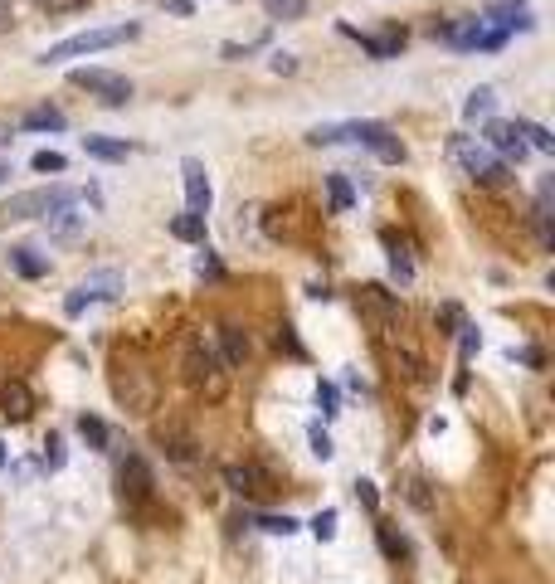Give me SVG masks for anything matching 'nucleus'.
Instances as JSON below:
<instances>
[{"instance_id": "nucleus-41", "label": "nucleus", "mask_w": 555, "mask_h": 584, "mask_svg": "<svg viewBox=\"0 0 555 584\" xmlns=\"http://www.w3.org/2000/svg\"><path fill=\"white\" fill-rule=\"evenodd\" d=\"M278 346H288V351H293V356H302V346H297V341H293V331H288V327L278 331Z\"/></svg>"}, {"instance_id": "nucleus-4", "label": "nucleus", "mask_w": 555, "mask_h": 584, "mask_svg": "<svg viewBox=\"0 0 555 584\" xmlns=\"http://www.w3.org/2000/svg\"><path fill=\"white\" fill-rule=\"evenodd\" d=\"M336 142H361L370 156H375V161H385V166H400V161H405V146H400V137H395L385 122H370V117L336 127Z\"/></svg>"}, {"instance_id": "nucleus-25", "label": "nucleus", "mask_w": 555, "mask_h": 584, "mask_svg": "<svg viewBox=\"0 0 555 584\" xmlns=\"http://www.w3.org/2000/svg\"><path fill=\"white\" fill-rule=\"evenodd\" d=\"M263 10H268V20H302L307 0H263Z\"/></svg>"}, {"instance_id": "nucleus-18", "label": "nucleus", "mask_w": 555, "mask_h": 584, "mask_svg": "<svg viewBox=\"0 0 555 584\" xmlns=\"http://www.w3.org/2000/svg\"><path fill=\"white\" fill-rule=\"evenodd\" d=\"M10 268H15L20 278H44V273H49V258H39V249L20 244V249H10Z\"/></svg>"}, {"instance_id": "nucleus-9", "label": "nucleus", "mask_w": 555, "mask_h": 584, "mask_svg": "<svg viewBox=\"0 0 555 584\" xmlns=\"http://www.w3.org/2000/svg\"><path fill=\"white\" fill-rule=\"evenodd\" d=\"M151 492H156V477H151L147 458L142 453H127V463H122V502L127 507H142V502H151Z\"/></svg>"}, {"instance_id": "nucleus-15", "label": "nucleus", "mask_w": 555, "mask_h": 584, "mask_svg": "<svg viewBox=\"0 0 555 584\" xmlns=\"http://www.w3.org/2000/svg\"><path fill=\"white\" fill-rule=\"evenodd\" d=\"M224 482H229L239 497H263V492L273 487V482H268V473H263V468H254V463H229V468H224Z\"/></svg>"}, {"instance_id": "nucleus-22", "label": "nucleus", "mask_w": 555, "mask_h": 584, "mask_svg": "<svg viewBox=\"0 0 555 584\" xmlns=\"http://www.w3.org/2000/svg\"><path fill=\"white\" fill-rule=\"evenodd\" d=\"M83 151L98 156V161H127V146L112 142V137H83Z\"/></svg>"}, {"instance_id": "nucleus-32", "label": "nucleus", "mask_w": 555, "mask_h": 584, "mask_svg": "<svg viewBox=\"0 0 555 584\" xmlns=\"http://www.w3.org/2000/svg\"><path fill=\"white\" fill-rule=\"evenodd\" d=\"M35 5L44 10V15H74V10H83L88 0H35Z\"/></svg>"}, {"instance_id": "nucleus-30", "label": "nucleus", "mask_w": 555, "mask_h": 584, "mask_svg": "<svg viewBox=\"0 0 555 584\" xmlns=\"http://www.w3.org/2000/svg\"><path fill=\"white\" fill-rule=\"evenodd\" d=\"M424 487H429L424 477H409V482H405V497L414 502V507H424V511H429V507H434V492H424Z\"/></svg>"}, {"instance_id": "nucleus-5", "label": "nucleus", "mask_w": 555, "mask_h": 584, "mask_svg": "<svg viewBox=\"0 0 555 584\" xmlns=\"http://www.w3.org/2000/svg\"><path fill=\"white\" fill-rule=\"evenodd\" d=\"M112 390H117V400L127 414H151L156 409V395H161V385H156V375L151 370H117L112 375Z\"/></svg>"}, {"instance_id": "nucleus-17", "label": "nucleus", "mask_w": 555, "mask_h": 584, "mask_svg": "<svg viewBox=\"0 0 555 584\" xmlns=\"http://www.w3.org/2000/svg\"><path fill=\"white\" fill-rule=\"evenodd\" d=\"M220 365L224 370H244V361H249V336L239 327H220Z\"/></svg>"}, {"instance_id": "nucleus-8", "label": "nucleus", "mask_w": 555, "mask_h": 584, "mask_svg": "<svg viewBox=\"0 0 555 584\" xmlns=\"http://www.w3.org/2000/svg\"><path fill=\"white\" fill-rule=\"evenodd\" d=\"M117 292H122V278H117V273H93V278H83V283L69 292V302H64V307H69V317H78L83 307H93V302H112Z\"/></svg>"}, {"instance_id": "nucleus-16", "label": "nucleus", "mask_w": 555, "mask_h": 584, "mask_svg": "<svg viewBox=\"0 0 555 584\" xmlns=\"http://www.w3.org/2000/svg\"><path fill=\"white\" fill-rule=\"evenodd\" d=\"M156 438H161V448H166L171 463H195V448H200V443H195V434H190L185 424H161Z\"/></svg>"}, {"instance_id": "nucleus-27", "label": "nucleus", "mask_w": 555, "mask_h": 584, "mask_svg": "<svg viewBox=\"0 0 555 584\" xmlns=\"http://www.w3.org/2000/svg\"><path fill=\"white\" fill-rule=\"evenodd\" d=\"M171 234H176V239H200V234H205V215H190V210H185L181 219H171Z\"/></svg>"}, {"instance_id": "nucleus-36", "label": "nucleus", "mask_w": 555, "mask_h": 584, "mask_svg": "<svg viewBox=\"0 0 555 584\" xmlns=\"http://www.w3.org/2000/svg\"><path fill=\"white\" fill-rule=\"evenodd\" d=\"M44 448H49V453H44V468H49V473H54V468H64V443H59V438H49Z\"/></svg>"}, {"instance_id": "nucleus-11", "label": "nucleus", "mask_w": 555, "mask_h": 584, "mask_svg": "<svg viewBox=\"0 0 555 584\" xmlns=\"http://www.w3.org/2000/svg\"><path fill=\"white\" fill-rule=\"evenodd\" d=\"M0 414H5L10 424H25V419L35 414V390H30L25 380H5V385H0Z\"/></svg>"}, {"instance_id": "nucleus-20", "label": "nucleus", "mask_w": 555, "mask_h": 584, "mask_svg": "<svg viewBox=\"0 0 555 584\" xmlns=\"http://www.w3.org/2000/svg\"><path fill=\"white\" fill-rule=\"evenodd\" d=\"M25 127H30V132H64L69 117L59 108H35V112H25Z\"/></svg>"}, {"instance_id": "nucleus-12", "label": "nucleus", "mask_w": 555, "mask_h": 584, "mask_svg": "<svg viewBox=\"0 0 555 584\" xmlns=\"http://www.w3.org/2000/svg\"><path fill=\"white\" fill-rule=\"evenodd\" d=\"M181 181H185V210L190 215H205L210 210V176H205V166L195 156L181 166Z\"/></svg>"}, {"instance_id": "nucleus-3", "label": "nucleus", "mask_w": 555, "mask_h": 584, "mask_svg": "<svg viewBox=\"0 0 555 584\" xmlns=\"http://www.w3.org/2000/svg\"><path fill=\"white\" fill-rule=\"evenodd\" d=\"M142 30L137 25H108V30H83L74 39H59L44 49V64H64V59H83V54H98V49H112V44H127L137 39Z\"/></svg>"}, {"instance_id": "nucleus-39", "label": "nucleus", "mask_w": 555, "mask_h": 584, "mask_svg": "<svg viewBox=\"0 0 555 584\" xmlns=\"http://www.w3.org/2000/svg\"><path fill=\"white\" fill-rule=\"evenodd\" d=\"M293 69H297L293 54H273V73H293Z\"/></svg>"}, {"instance_id": "nucleus-23", "label": "nucleus", "mask_w": 555, "mask_h": 584, "mask_svg": "<svg viewBox=\"0 0 555 584\" xmlns=\"http://www.w3.org/2000/svg\"><path fill=\"white\" fill-rule=\"evenodd\" d=\"M78 434H83L88 448H108V424H103L98 414H83V419H78Z\"/></svg>"}, {"instance_id": "nucleus-24", "label": "nucleus", "mask_w": 555, "mask_h": 584, "mask_svg": "<svg viewBox=\"0 0 555 584\" xmlns=\"http://www.w3.org/2000/svg\"><path fill=\"white\" fill-rule=\"evenodd\" d=\"M492 103H497V93H492V88H473V93H468V103H463V117H468V122H478V117L492 112Z\"/></svg>"}, {"instance_id": "nucleus-38", "label": "nucleus", "mask_w": 555, "mask_h": 584, "mask_svg": "<svg viewBox=\"0 0 555 584\" xmlns=\"http://www.w3.org/2000/svg\"><path fill=\"white\" fill-rule=\"evenodd\" d=\"M380 546H385V555H395V560H400V541H395V536H390V526H380Z\"/></svg>"}, {"instance_id": "nucleus-35", "label": "nucleus", "mask_w": 555, "mask_h": 584, "mask_svg": "<svg viewBox=\"0 0 555 584\" xmlns=\"http://www.w3.org/2000/svg\"><path fill=\"white\" fill-rule=\"evenodd\" d=\"M356 497H361V507H366V511L380 507V492H375V482H366V477L356 482Z\"/></svg>"}, {"instance_id": "nucleus-44", "label": "nucleus", "mask_w": 555, "mask_h": 584, "mask_svg": "<svg viewBox=\"0 0 555 584\" xmlns=\"http://www.w3.org/2000/svg\"><path fill=\"white\" fill-rule=\"evenodd\" d=\"M5 176H10V171H5V166H0V181H5Z\"/></svg>"}, {"instance_id": "nucleus-2", "label": "nucleus", "mask_w": 555, "mask_h": 584, "mask_svg": "<svg viewBox=\"0 0 555 584\" xmlns=\"http://www.w3.org/2000/svg\"><path fill=\"white\" fill-rule=\"evenodd\" d=\"M448 156H453V166H463L478 185H507L512 181V166H507L502 156H492L478 137H453V142H448Z\"/></svg>"}, {"instance_id": "nucleus-21", "label": "nucleus", "mask_w": 555, "mask_h": 584, "mask_svg": "<svg viewBox=\"0 0 555 584\" xmlns=\"http://www.w3.org/2000/svg\"><path fill=\"white\" fill-rule=\"evenodd\" d=\"M327 200H332V210L336 215H346L351 205H356V190H351V181L336 171V176H327Z\"/></svg>"}, {"instance_id": "nucleus-26", "label": "nucleus", "mask_w": 555, "mask_h": 584, "mask_svg": "<svg viewBox=\"0 0 555 584\" xmlns=\"http://www.w3.org/2000/svg\"><path fill=\"white\" fill-rule=\"evenodd\" d=\"M517 132H521V142L526 146H536V151H555V137L546 132V127H536V122H517Z\"/></svg>"}, {"instance_id": "nucleus-43", "label": "nucleus", "mask_w": 555, "mask_h": 584, "mask_svg": "<svg viewBox=\"0 0 555 584\" xmlns=\"http://www.w3.org/2000/svg\"><path fill=\"white\" fill-rule=\"evenodd\" d=\"M5 15H10V0H0V20H5Z\"/></svg>"}, {"instance_id": "nucleus-28", "label": "nucleus", "mask_w": 555, "mask_h": 584, "mask_svg": "<svg viewBox=\"0 0 555 584\" xmlns=\"http://www.w3.org/2000/svg\"><path fill=\"white\" fill-rule=\"evenodd\" d=\"M30 166H35L39 176H49V171H54V176H59V171H69V161H64L59 151H35V161H30Z\"/></svg>"}, {"instance_id": "nucleus-37", "label": "nucleus", "mask_w": 555, "mask_h": 584, "mask_svg": "<svg viewBox=\"0 0 555 584\" xmlns=\"http://www.w3.org/2000/svg\"><path fill=\"white\" fill-rule=\"evenodd\" d=\"M312 453H317V458H332V438H327V429H312Z\"/></svg>"}, {"instance_id": "nucleus-29", "label": "nucleus", "mask_w": 555, "mask_h": 584, "mask_svg": "<svg viewBox=\"0 0 555 584\" xmlns=\"http://www.w3.org/2000/svg\"><path fill=\"white\" fill-rule=\"evenodd\" d=\"M259 531H268V536H293L297 521L283 511V516H259Z\"/></svg>"}, {"instance_id": "nucleus-42", "label": "nucleus", "mask_w": 555, "mask_h": 584, "mask_svg": "<svg viewBox=\"0 0 555 584\" xmlns=\"http://www.w3.org/2000/svg\"><path fill=\"white\" fill-rule=\"evenodd\" d=\"M166 10H176V15H190V0H166Z\"/></svg>"}, {"instance_id": "nucleus-6", "label": "nucleus", "mask_w": 555, "mask_h": 584, "mask_svg": "<svg viewBox=\"0 0 555 584\" xmlns=\"http://www.w3.org/2000/svg\"><path fill=\"white\" fill-rule=\"evenodd\" d=\"M69 83L83 88V93H93V98H103L108 108H122V103L132 98V83H127L122 73H112V69H74L69 73Z\"/></svg>"}, {"instance_id": "nucleus-10", "label": "nucleus", "mask_w": 555, "mask_h": 584, "mask_svg": "<svg viewBox=\"0 0 555 584\" xmlns=\"http://www.w3.org/2000/svg\"><path fill=\"white\" fill-rule=\"evenodd\" d=\"M487 25L507 35V30H531V25H536V15H531V5H526V0H492Z\"/></svg>"}, {"instance_id": "nucleus-40", "label": "nucleus", "mask_w": 555, "mask_h": 584, "mask_svg": "<svg viewBox=\"0 0 555 584\" xmlns=\"http://www.w3.org/2000/svg\"><path fill=\"white\" fill-rule=\"evenodd\" d=\"M478 346H482V341H478V331H473V327H463V356H473Z\"/></svg>"}, {"instance_id": "nucleus-7", "label": "nucleus", "mask_w": 555, "mask_h": 584, "mask_svg": "<svg viewBox=\"0 0 555 584\" xmlns=\"http://www.w3.org/2000/svg\"><path fill=\"white\" fill-rule=\"evenodd\" d=\"M74 190H20V195H10L5 205H0V219H10V224H20V219H44L54 205H64Z\"/></svg>"}, {"instance_id": "nucleus-19", "label": "nucleus", "mask_w": 555, "mask_h": 584, "mask_svg": "<svg viewBox=\"0 0 555 584\" xmlns=\"http://www.w3.org/2000/svg\"><path fill=\"white\" fill-rule=\"evenodd\" d=\"M361 302H366V312H375L380 322H400V297H390L385 288H366Z\"/></svg>"}, {"instance_id": "nucleus-31", "label": "nucleus", "mask_w": 555, "mask_h": 584, "mask_svg": "<svg viewBox=\"0 0 555 584\" xmlns=\"http://www.w3.org/2000/svg\"><path fill=\"white\" fill-rule=\"evenodd\" d=\"M312 536H317V541H332V536H336V511L332 507L312 516Z\"/></svg>"}, {"instance_id": "nucleus-45", "label": "nucleus", "mask_w": 555, "mask_h": 584, "mask_svg": "<svg viewBox=\"0 0 555 584\" xmlns=\"http://www.w3.org/2000/svg\"><path fill=\"white\" fill-rule=\"evenodd\" d=\"M0 142H5V137H0Z\"/></svg>"}, {"instance_id": "nucleus-13", "label": "nucleus", "mask_w": 555, "mask_h": 584, "mask_svg": "<svg viewBox=\"0 0 555 584\" xmlns=\"http://www.w3.org/2000/svg\"><path fill=\"white\" fill-rule=\"evenodd\" d=\"M78 200H83V190H74L64 205H54V210L44 215V224H49V234H54V239H74L78 229H83V219L88 215L78 210Z\"/></svg>"}, {"instance_id": "nucleus-1", "label": "nucleus", "mask_w": 555, "mask_h": 584, "mask_svg": "<svg viewBox=\"0 0 555 584\" xmlns=\"http://www.w3.org/2000/svg\"><path fill=\"white\" fill-rule=\"evenodd\" d=\"M181 370L195 390H205V400H224V395H229V370H224L220 356L205 346V336H190V341H185V365Z\"/></svg>"}, {"instance_id": "nucleus-34", "label": "nucleus", "mask_w": 555, "mask_h": 584, "mask_svg": "<svg viewBox=\"0 0 555 584\" xmlns=\"http://www.w3.org/2000/svg\"><path fill=\"white\" fill-rule=\"evenodd\" d=\"M317 404H322V414H327V419H332V414H341V409H336V385L317 380Z\"/></svg>"}, {"instance_id": "nucleus-14", "label": "nucleus", "mask_w": 555, "mask_h": 584, "mask_svg": "<svg viewBox=\"0 0 555 584\" xmlns=\"http://www.w3.org/2000/svg\"><path fill=\"white\" fill-rule=\"evenodd\" d=\"M487 151L492 156H507V161H521L526 156V142H521V132H517V122H487Z\"/></svg>"}, {"instance_id": "nucleus-33", "label": "nucleus", "mask_w": 555, "mask_h": 584, "mask_svg": "<svg viewBox=\"0 0 555 584\" xmlns=\"http://www.w3.org/2000/svg\"><path fill=\"white\" fill-rule=\"evenodd\" d=\"M195 273H200V278H224L220 258L210 254V249H200V258H195Z\"/></svg>"}]
</instances>
